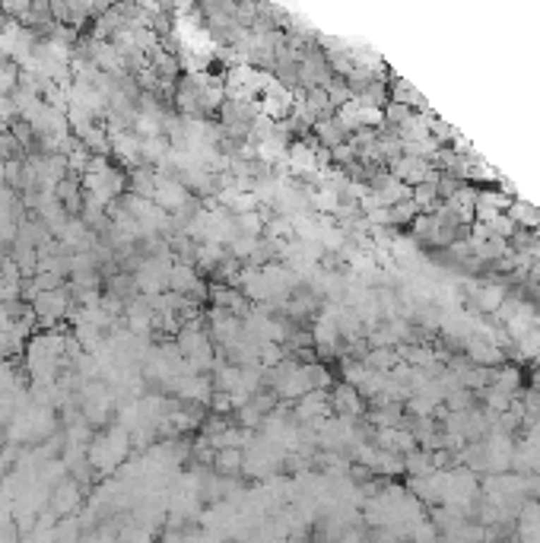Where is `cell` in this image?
Listing matches in <instances>:
<instances>
[{
  "mask_svg": "<svg viewBox=\"0 0 540 543\" xmlns=\"http://www.w3.org/2000/svg\"><path fill=\"white\" fill-rule=\"evenodd\" d=\"M213 464H216V470L220 473H235L241 464H245V458H241L239 448H220L216 458H213Z\"/></svg>",
  "mask_w": 540,
  "mask_h": 543,
  "instance_id": "6da1fadb",
  "label": "cell"
},
{
  "mask_svg": "<svg viewBox=\"0 0 540 543\" xmlns=\"http://www.w3.org/2000/svg\"><path fill=\"white\" fill-rule=\"evenodd\" d=\"M407 464H410V473H416V477H429L432 467H436V458H432L429 451H416V448H413L410 458H407Z\"/></svg>",
  "mask_w": 540,
  "mask_h": 543,
  "instance_id": "7a4b0ae2",
  "label": "cell"
},
{
  "mask_svg": "<svg viewBox=\"0 0 540 543\" xmlns=\"http://www.w3.org/2000/svg\"><path fill=\"white\" fill-rule=\"evenodd\" d=\"M502 302H505V293H502V289H496V286L483 289V295H480V308H483V312H496Z\"/></svg>",
  "mask_w": 540,
  "mask_h": 543,
  "instance_id": "3957f363",
  "label": "cell"
}]
</instances>
